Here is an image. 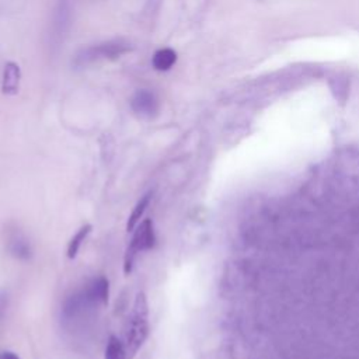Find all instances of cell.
<instances>
[{
	"instance_id": "cell-1",
	"label": "cell",
	"mask_w": 359,
	"mask_h": 359,
	"mask_svg": "<svg viewBox=\"0 0 359 359\" xmlns=\"http://www.w3.org/2000/svg\"><path fill=\"white\" fill-rule=\"evenodd\" d=\"M149 335V306L143 292H139L135 297L130 316L125 324L123 331V348L128 359H133L139 349L143 346Z\"/></svg>"
},
{
	"instance_id": "cell-2",
	"label": "cell",
	"mask_w": 359,
	"mask_h": 359,
	"mask_svg": "<svg viewBox=\"0 0 359 359\" xmlns=\"http://www.w3.org/2000/svg\"><path fill=\"white\" fill-rule=\"evenodd\" d=\"M154 243H156V234H154L153 222L150 219H144L133 229L132 240H130V243L126 248V252H125L123 272L126 275H129V272L132 271L135 257L142 251L153 248Z\"/></svg>"
},
{
	"instance_id": "cell-9",
	"label": "cell",
	"mask_w": 359,
	"mask_h": 359,
	"mask_svg": "<svg viewBox=\"0 0 359 359\" xmlns=\"http://www.w3.org/2000/svg\"><path fill=\"white\" fill-rule=\"evenodd\" d=\"M91 229H93L91 224H84V226H81V227L77 230V233L72 237V240L69 241V245H67V257H69L70 259H73V258L77 255L81 243H83L84 238L88 236V233L91 231Z\"/></svg>"
},
{
	"instance_id": "cell-5",
	"label": "cell",
	"mask_w": 359,
	"mask_h": 359,
	"mask_svg": "<svg viewBox=\"0 0 359 359\" xmlns=\"http://www.w3.org/2000/svg\"><path fill=\"white\" fill-rule=\"evenodd\" d=\"M20 77H21L20 66L14 62H7L4 65V72H3V84H1L3 93L8 95L17 94L20 87Z\"/></svg>"
},
{
	"instance_id": "cell-6",
	"label": "cell",
	"mask_w": 359,
	"mask_h": 359,
	"mask_svg": "<svg viewBox=\"0 0 359 359\" xmlns=\"http://www.w3.org/2000/svg\"><path fill=\"white\" fill-rule=\"evenodd\" d=\"M108 290H109L108 280L101 276L98 279H94L88 285V287L86 289L84 299L87 302H91V303H97V302L107 303L108 302Z\"/></svg>"
},
{
	"instance_id": "cell-12",
	"label": "cell",
	"mask_w": 359,
	"mask_h": 359,
	"mask_svg": "<svg viewBox=\"0 0 359 359\" xmlns=\"http://www.w3.org/2000/svg\"><path fill=\"white\" fill-rule=\"evenodd\" d=\"M3 313H4V299L0 296V320H1Z\"/></svg>"
},
{
	"instance_id": "cell-8",
	"label": "cell",
	"mask_w": 359,
	"mask_h": 359,
	"mask_svg": "<svg viewBox=\"0 0 359 359\" xmlns=\"http://www.w3.org/2000/svg\"><path fill=\"white\" fill-rule=\"evenodd\" d=\"M150 199H151V192H147L146 195H143L137 201V203L135 205V208H133V210H132V213H130V216L128 219V223H126V230L128 231H133V229L139 224V220L143 216L144 210L147 209V206L150 203Z\"/></svg>"
},
{
	"instance_id": "cell-7",
	"label": "cell",
	"mask_w": 359,
	"mask_h": 359,
	"mask_svg": "<svg viewBox=\"0 0 359 359\" xmlns=\"http://www.w3.org/2000/svg\"><path fill=\"white\" fill-rule=\"evenodd\" d=\"M175 62H177V53L170 48H163L157 50L153 56V67L158 72L170 70Z\"/></svg>"
},
{
	"instance_id": "cell-11",
	"label": "cell",
	"mask_w": 359,
	"mask_h": 359,
	"mask_svg": "<svg viewBox=\"0 0 359 359\" xmlns=\"http://www.w3.org/2000/svg\"><path fill=\"white\" fill-rule=\"evenodd\" d=\"M0 359H20V358L13 352H1Z\"/></svg>"
},
{
	"instance_id": "cell-10",
	"label": "cell",
	"mask_w": 359,
	"mask_h": 359,
	"mask_svg": "<svg viewBox=\"0 0 359 359\" xmlns=\"http://www.w3.org/2000/svg\"><path fill=\"white\" fill-rule=\"evenodd\" d=\"M105 359H128L123 344L116 337L109 338L105 348Z\"/></svg>"
},
{
	"instance_id": "cell-4",
	"label": "cell",
	"mask_w": 359,
	"mask_h": 359,
	"mask_svg": "<svg viewBox=\"0 0 359 359\" xmlns=\"http://www.w3.org/2000/svg\"><path fill=\"white\" fill-rule=\"evenodd\" d=\"M130 108L140 118L151 119L157 115L158 108H160V102H158L157 95L153 91H150L147 88H142V90H137L132 95Z\"/></svg>"
},
{
	"instance_id": "cell-3",
	"label": "cell",
	"mask_w": 359,
	"mask_h": 359,
	"mask_svg": "<svg viewBox=\"0 0 359 359\" xmlns=\"http://www.w3.org/2000/svg\"><path fill=\"white\" fill-rule=\"evenodd\" d=\"M130 50V43L123 39H112L80 50L76 56V65L84 66L100 59H115Z\"/></svg>"
}]
</instances>
